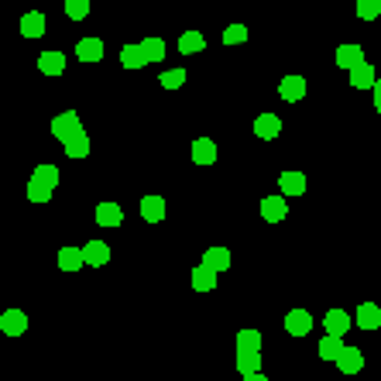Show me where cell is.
Wrapping results in <instances>:
<instances>
[{
    "label": "cell",
    "instance_id": "3",
    "mask_svg": "<svg viewBox=\"0 0 381 381\" xmlns=\"http://www.w3.org/2000/svg\"><path fill=\"white\" fill-rule=\"evenodd\" d=\"M375 83H378V66L361 62V66L350 69V86L354 89H375Z\"/></svg>",
    "mask_w": 381,
    "mask_h": 381
},
{
    "label": "cell",
    "instance_id": "8",
    "mask_svg": "<svg viewBox=\"0 0 381 381\" xmlns=\"http://www.w3.org/2000/svg\"><path fill=\"white\" fill-rule=\"evenodd\" d=\"M254 134H257L261 141H275V137L282 134V121H278L275 114H257V121H254Z\"/></svg>",
    "mask_w": 381,
    "mask_h": 381
},
{
    "label": "cell",
    "instance_id": "36",
    "mask_svg": "<svg viewBox=\"0 0 381 381\" xmlns=\"http://www.w3.org/2000/svg\"><path fill=\"white\" fill-rule=\"evenodd\" d=\"M375 107H378V114H381V80L375 83Z\"/></svg>",
    "mask_w": 381,
    "mask_h": 381
},
{
    "label": "cell",
    "instance_id": "1",
    "mask_svg": "<svg viewBox=\"0 0 381 381\" xmlns=\"http://www.w3.org/2000/svg\"><path fill=\"white\" fill-rule=\"evenodd\" d=\"M83 124H80V114L76 110H62L59 117H52V137H59L62 144L73 137V134H80Z\"/></svg>",
    "mask_w": 381,
    "mask_h": 381
},
{
    "label": "cell",
    "instance_id": "37",
    "mask_svg": "<svg viewBox=\"0 0 381 381\" xmlns=\"http://www.w3.org/2000/svg\"><path fill=\"white\" fill-rule=\"evenodd\" d=\"M244 381H268V378H264V375L257 371V375H244Z\"/></svg>",
    "mask_w": 381,
    "mask_h": 381
},
{
    "label": "cell",
    "instance_id": "28",
    "mask_svg": "<svg viewBox=\"0 0 381 381\" xmlns=\"http://www.w3.org/2000/svg\"><path fill=\"white\" fill-rule=\"evenodd\" d=\"M340 354H343V337H330L327 334V337L320 340V357L323 361H337Z\"/></svg>",
    "mask_w": 381,
    "mask_h": 381
},
{
    "label": "cell",
    "instance_id": "5",
    "mask_svg": "<svg viewBox=\"0 0 381 381\" xmlns=\"http://www.w3.org/2000/svg\"><path fill=\"white\" fill-rule=\"evenodd\" d=\"M230 261H234V254L227 251L223 244H213V248L203 251V264H207L210 271H216V275H220V271H227V268H230Z\"/></svg>",
    "mask_w": 381,
    "mask_h": 381
},
{
    "label": "cell",
    "instance_id": "24",
    "mask_svg": "<svg viewBox=\"0 0 381 381\" xmlns=\"http://www.w3.org/2000/svg\"><path fill=\"white\" fill-rule=\"evenodd\" d=\"M66 155H69L73 162H80V158H86V155H89V137H86V130L73 134V137L66 141Z\"/></svg>",
    "mask_w": 381,
    "mask_h": 381
},
{
    "label": "cell",
    "instance_id": "9",
    "mask_svg": "<svg viewBox=\"0 0 381 381\" xmlns=\"http://www.w3.org/2000/svg\"><path fill=\"white\" fill-rule=\"evenodd\" d=\"M38 69H42L45 76H62L66 73V55L55 52V48H48V52L38 55Z\"/></svg>",
    "mask_w": 381,
    "mask_h": 381
},
{
    "label": "cell",
    "instance_id": "25",
    "mask_svg": "<svg viewBox=\"0 0 381 381\" xmlns=\"http://www.w3.org/2000/svg\"><path fill=\"white\" fill-rule=\"evenodd\" d=\"M86 261H83V248H62L59 251V268L62 271H80Z\"/></svg>",
    "mask_w": 381,
    "mask_h": 381
},
{
    "label": "cell",
    "instance_id": "2",
    "mask_svg": "<svg viewBox=\"0 0 381 381\" xmlns=\"http://www.w3.org/2000/svg\"><path fill=\"white\" fill-rule=\"evenodd\" d=\"M0 330H3L7 337H21V334L28 330V313H24V309H3Z\"/></svg>",
    "mask_w": 381,
    "mask_h": 381
},
{
    "label": "cell",
    "instance_id": "7",
    "mask_svg": "<svg viewBox=\"0 0 381 381\" xmlns=\"http://www.w3.org/2000/svg\"><path fill=\"white\" fill-rule=\"evenodd\" d=\"M83 261L89 268H103L107 261H110V248L103 244V241H86L83 244Z\"/></svg>",
    "mask_w": 381,
    "mask_h": 381
},
{
    "label": "cell",
    "instance_id": "4",
    "mask_svg": "<svg viewBox=\"0 0 381 381\" xmlns=\"http://www.w3.org/2000/svg\"><path fill=\"white\" fill-rule=\"evenodd\" d=\"M261 216H264L268 223H282V220L289 216L285 196H264V200H261Z\"/></svg>",
    "mask_w": 381,
    "mask_h": 381
},
{
    "label": "cell",
    "instance_id": "10",
    "mask_svg": "<svg viewBox=\"0 0 381 381\" xmlns=\"http://www.w3.org/2000/svg\"><path fill=\"white\" fill-rule=\"evenodd\" d=\"M193 162L196 165H213L216 162V141L213 137H196L193 141Z\"/></svg>",
    "mask_w": 381,
    "mask_h": 381
},
{
    "label": "cell",
    "instance_id": "17",
    "mask_svg": "<svg viewBox=\"0 0 381 381\" xmlns=\"http://www.w3.org/2000/svg\"><path fill=\"white\" fill-rule=\"evenodd\" d=\"M337 368L343 375H357V371L364 368V354H361L357 347H343V354L337 357Z\"/></svg>",
    "mask_w": 381,
    "mask_h": 381
},
{
    "label": "cell",
    "instance_id": "30",
    "mask_svg": "<svg viewBox=\"0 0 381 381\" xmlns=\"http://www.w3.org/2000/svg\"><path fill=\"white\" fill-rule=\"evenodd\" d=\"M89 0H66V17L69 21H86L89 17Z\"/></svg>",
    "mask_w": 381,
    "mask_h": 381
},
{
    "label": "cell",
    "instance_id": "14",
    "mask_svg": "<svg viewBox=\"0 0 381 381\" xmlns=\"http://www.w3.org/2000/svg\"><path fill=\"white\" fill-rule=\"evenodd\" d=\"M278 96L289 100V103H299V100L306 96V80H302V76H285V80L278 83Z\"/></svg>",
    "mask_w": 381,
    "mask_h": 381
},
{
    "label": "cell",
    "instance_id": "32",
    "mask_svg": "<svg viewBox=\"0 0 381 381\" xmlns=\"http://www.w3.org/2000/svg\"><path fill=\"white\" fill-rule=\"evenodd\" d=\"M237 371L241 375H257L261 371V354H237Z\"/></svg>",
    "mask_w": 381,
    "mask_h": 381
},
{
    "label": "cell",
    "instance_id": "34",
    "mask_svg": "<svg viewBox=\"0 0 381 381\" xmlns=\"http://www.w3.org/2000/svg\"><path fill=\"white\" fill-rule=\"evenodd\" d=\"M24 196H28L31 203H48V200H52V189H48V186H42V182H31V179H28V189H24Z\"/></svg>",
    "mask_w": 381,
    "mask_h": 381
},
{
    "label": "cell",
    "instance_id": "26",
    "mask_svg": "<svg viewBox=\"0 0 381 381\" xmlns=\"http://www.w3.org/2000/svg\"><path fill=\"white\" fill-rule=\"evenodd\" d=\"M207 48V38L200 35V31H186L182 38H179V52L182 55H196V52H203Z\"/></svg>",
    "mask_w": 381,
    "mask_h": 381
},
{
    "label": "cell",
    "instance_id": "19",
    "mask_svg": "<svg viewBox=\"0 0 381 381\" xmlns=\"http://www.w3.org/2000/svg\"><path fill=\"white\" fill-rule=\"evenodd\" d=\"M278 189H282L285 196H302V193H306V175H302V172H282V175H278Z\"/></svg>",
    "mask_w": 381,
    "mask_h": 381
},
{
    "label": "cell",
    "instance_id": "33",
    "mask_svg": "<svg viewBox=\"0 0 381 381\" xmlns=\"http://www.w3.org/2000/svg\"><path fill=\"white\" fill-rule=\"evenodd\" d=\"M354 10H357V17H361V21H375V17L381 14V0H357V7H354Z\"/></svg>",
    "mask_w": 381,
    "mask_h": 381
},
{
    "label": "cell",
    "instance_id": "15",
    "mask_svg": "<svg viewBox=\"0 0 381 381\" xmlns=\"http://www.w3.org/2000/svg\"><path fill=\"white\" fill-rule=\"evenodd\" d=\"M261 330H254V327H244L241 334H237V354H261Z\"/></svg>",
    "mask_w": 381,
    "mask_h": 381
},
{
    "label": "cell",
    "instance_id": "11",
    "mask_svg": "<svg viewBox=\"0 0 381 381\" xmlns=\"http://www.w3.org/2000/svg\"><path fill=\"white\" fill-rule=\"evenodd\" d=\"M285 330H289L292 337H306V334L313 330V316H309L306 309H292V313L285 316Z\"/></svg>",
    "mask_w": 381,
    "mask_h": 381
},
{
    "label": "cell",
    "instance_id": "35",
    "mask_svg": "<svg viewBox=\"0 0 381 381\" xmlns=\"http://www.w3.org/2000/svg\"><path fill=\"white\" fill-rule=\"evenodd\" d=\"M158 80H162V86H165V89H179V86L186 83L189 76H186V69H169V73H162Z\"/></svg>",
    "mask_w": 381,
    "mask_h": 381
},
{
    "label": "cell",
    "instance_id": "31",
    "mask_svg": "<svg viewBox=\"0 0 381 381\" xmlns=\"http://www.w3.org/2000/svg\"><path fill=\"white\" fill-rule=\"evenodd\" d=\"M248 42V24H227L223 28V45H244Z\"/></svg>",
    "mask_w": 381,
    "mask_h": 381
},
{
    "label": "cell",
    "instance_id": "16",
    "mask_svg": "<svg viewBox=\"0 0 381 381\" xmlns=\"http://www.w3.org/2000/svg\"><path fill=\"white\" fill-rule=\"evenodd\" d=\"M141 216H144L148 223H162V220H165V200L155 196V193L144 196V200H141Z\"/></svg>",
    "mask_w": 381,
    "mask_h": 381
},
{
    "label": "cell",
    "instance_id": "6",
    "mask_svg": "<svg viewBox=\"0 0 381 381\" xmlns=\"http://www.w3.org/2000/svg\"><path fill=\"white\" fill-rule=\"evenodd\" d=\"M350 323H354V320H350L347 309H330V313L323 316V327H327L330 337H343V334L350 330Z\"/></svg>",
    "mask_w": 381,
    "mask_h": 381
},
{
    "label": "cell",
    "instance_id": "22",
    "mask_svg": "<svg viewBox=\"0 0 381 381\" xmlns=\"http://www.w3.org/2000/svg\"><path fill=\"white\" fill-rule=\"evenodd\" d=\"M76 55H80V62H100L103 59V42L100 38H80Z\"/></svg>",
    "mask_w": 381,
    "mask_h": 381
},
{
    "label": "cell",
    "instance_id": "27",
    "mask_svg": "<svg viewBox=\"0 0 381 381\" xmlns=\"http://www.w3.org/2000/svg\"><path fill=\"white\" fill-rule=\"evenodd\" d=\"M31 182H42L48 189H55V186H59V169L42 162V165H35V172H31Z\"/></svg>",
    "mask_w": 381,
    "mask_h": 381
},
{
    "label": "cell",
    "instance_id": "21",
    "mask_svg": "<svg viewBox=\"0 0 381 381\" xmlns=\"http://www.w3.org/2000/svg\"><path fill=\"white\" fill-rule=\"evenodd\" d=\"M189 285H193L196 292H210V289H216V271H210L207 264L193 268V275H189Z\"/></svg>",
    "mask_w": 381,
    "mask_h": 381
},
{
    "label": "cell",
    "instance_id": "29",
    "mask_svg": "<svg viewBox=\"0 0 381 381\" xmlns=\"http://www.w3.org/2000/svg\"><path fill=\"white\" fill-rule=\"evenodd\" d=\"M137 45H141V52H144L148 62H162L165 59V42L162 38H144V42H137Z\"/></svg>",
    "mask_w": 381,
    "mask_h": 381
},
{
    "label": "cell",
    "instance_id": "13",
    "mask_svg": "<svg viewBox=\"0 0 381 381\" xmlns=\"http://www.w3.org/2000/svg\"><path fill=\"white\" fill-rule=\"evenodd\" d=\"M354 320H357V327H361V330H378V327H381V309L375 306V302H361Z\"/></svg>",
    "mask_w": 381,
    "mask_h": 381
},
{
    "label": "cell",
    "instance_id": "12",
    "mask_svg": "<svg viewBox=\"0 0 381 381\" xmlns=\"http://www.w3.org/2000/svg\"><path fill=\"white\" fill-rule=\"evenodd\" d=\"M361 62H368L361 45H340V48H337V66H340V69H347V73H350V69H354V66H361Z\"/></svg>",
    "mask_w": 381,
    "mask_h": 381
},
{
    "label": "cell",
    "instance_id": "18",
    "mask_svg": "<svg viewBox=\"0 0 381 381\" xmlns=\"http://www.w3.org/2000/svg\"><path fill=\"white\" fill-rule=\"evenodd\" d=\"M21 35H24V38H42L45 35V14L42 10H28V14L21 17Z\"/></svg>",
    "mask_w": 381,
    "mask_h": 381
},
{
    "label": "cell",
    "instance_id": "20",
    "mask_svg": "<svg viewBox=\"0 0 381 381\" xmlns=\"http://www.w3.org/2000/svg\"><path fill=\"white\" fill-rule=\"evenodd\" d=\"M96 223L100 227H121L124 223V210L117 203H100L96 207Z\"/></svg>",
    "mask_w": 381,
    "mask_h": 381
},
{
    "label": "cell",
    "instance_id": "23",
    "mask_svg": "<svg viewBox=\"0 0 381 381\" xmlns=\"http://www.w3.org/2000/svg\"><path fill=\"white\" fill-rule=\"evenodd\" d=\"M121 66H124V69H144V66H148L141 45H124V48H121Z\"/></svg>",
    "mask_w": 381,
    "mask_h": 381
}]
</instances>
